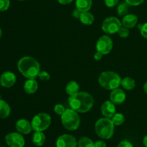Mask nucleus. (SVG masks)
Instances as JSON below:
<instances>
[{
	"label": "nucleus",
	"instance_id": "f257e3e1",
	"mask_svg": "<svg viewBox=\"0 0 147 147\" xmlns=\"http://www.w3.org/2000/svg\"><path fill=\"white\" fill-rule=\"evenodd\" d=\"M69 105L73 110L78 113H85L92 109L94 104L93 96L88 92H79L68 98Z\"/></svg>",
	"mask_w": 147,
	"mask_h": 147
},
{
	"label": "nucleus",
	"instance_id": "f03ea898",
	"mask_svg": "<svg viewBox=\"0 0 147 147\" xmlns=\"http://www.w3.org/2000/svg\"><path fill=\"white\" fill-rule=\"evenodd\" d=\"M18 70L27 79H35L40 72V63L32 56H24L17 63Z\"/></svg>",
	"mask_w": 147,
	"mask_h": 147
},
{
	"label": "nucleus",
	"instance_id": "7ed1b4c3",
	"mask_svg": "<svg viewBox=\"0 0 147 147\" xmlns=\"http://www.w3.org/2000/svg\"><path fill=\"white\" fill-rule=\"evenodd\" d=\"M115 125L111 118H100L95 123V131L102 139H110L114 134Z\"/></svg>",
	"mask_w": 147,
	"mask_h": 147
},
{
	"label": "nucleus",
	"instance_id": "20e7f679",
	"mask_svg": "<svg viewBox=\"0 0 147 147\" xmlns=\"http://www.w3.org/2000/svg\"><path fill=\"white\" fill-rule=\"evenodd\" d=\"M121 77L116 72L106 71L102 72L98 77L99 84L107 90H113L119 87L121 83Z\"/></svg>",
	"mask_w": 147,
	"mask_h": 147
},
{
	"label": "nucleus",
	"instance_id": "39448f33",
	"mask_svg": "<svg viewBox=\"0 0 147 147\" xmlns=\"http://www.w3.org/2000/svg\"><path fill=\"white\" fill-rule=\"evenodd\" d=\"M60 117L63 127L68 131H76L80 126V115L78 112L73 110L71 108L66 109L64 113Z\"/></svg>",
	"mask_w": 147,
	"mask_h": 147
},
{
	"label": "nucleus",
	"instance_id": "423d86ee",
	"mask_svg": "<svg viewBox=\"0 0 147 147\" xmlns=\"http://www.w3.org/2000/svg\"><path fill=\"white\" fill-rule=\"evenodd\" d=\"M52 118L49 114L45 112H40L32 118L31 121L32 130L34 131L43 132L47 130L51 125Z\"/></svg>",
	"mask_w": 147,
	"mask_h": 147
},
{
	"label": "nucleus",
	"instance_id": "0eeeda50",
	"mask_svg": "<svg viewBox=\"0 0 147 147\" xmlns=\"http://www.w3.org/2000/svg\"><path fill=\"white\" fill-rule=\"evenodd\" d=\"M121 27V22L117 17H109L103 20L101 29L106 34L113 35L117 33Z\"/></svg>",
	"mask_w": 147,
	"mask_h": 147
},
{
	"label": "nucleus",
	"instance_id": "6e6552de",
	"mask_svg": "<svg viewBox=\"0 0 147 147\" xmlns=\"http://www.w3.org/2000/svg\"><path fill=\"white\" fill-rule=\"evenodd\" d=\"M113 40L108 35L100 36L96 45L97 51L100 52L103 55L109 54L113 49Z\"/></svg>",
	"mask_w": 147,
	"mask_h": 147
},
{
	"label": "nucleus",
	"instance_id": "1a4fd4ad",
	"mask_svg": "<svg viewBox=\"0 0 147 147\" xmlns=\"http://www.w3.org/2000/svg\"><path fill=\"white\" fill-rule=\"evenodd\" d=\"M5 142L9 147H24L25 140L18 132L9 133L5 136Z\"/></svg>",
	"mask_w": 147,
	"mask_h": 147
},
{
	"label": "nucleus",
	"instance_id": "9d476101",
	"mask_svg": "<svg viewBox=\"0 0 147 147\" xmlns=\"http://www.w3.org/2000/svg\"><path fill=\"white\" fill-rule=\"evenodd\" d=\"M77 140L70 134H63L56 141V147H77Z\"/></svg>",
	"mask_w": 147,
	"mask_h": 147
},
{
	"label": "nucleus",
	"instance_id": "9b49d317",
	"mask_svg": "<svg viewBox=\"0 0 147 147\" xmlns=\"http://www.w3.org/2000/svg\"><path fill=\"white\" fill-rule=\"evenodd\" d=\"M17 81L15 74L11 71H4L0 76V84L4 88H9L14 86Z\"/></svg>",
	"mask_w": 147,
	"mask_h": 147
},
{
	"label": "nucleus",
	"instance_id": "f8f14e48",
	"mask_svg": "<svg viewBox=\"0 0 147 147\" xmlns=\"http://www.w3.org/2000/svg\"><path fill=\"white\" fill-rule=\"evenodd\" d=\"M15 128L17 132L21 134H24V135H27V134L30 133L31 131H32V127L31 122L27 120V119H24V118L19 119L16 122Z\"/></svg>",
	"mask_w": 147,
	"mask_h": 147
},
{
	"label": "nucleus",
	"instance_id": "ddd939ff",
	"mask_svg": "<svg viewBox=\"0 0 147 147\" xmlns=\"http://www.w3.org/2000/svg\"><path fill=\"white\" fill-rule=\"evenodd\" d=\"M126 95L123 89L117 88L111 91L110 94V100L115 105H121L126 100Z\"/></svg>",
	"mask_w": 147,
	"mask_h": 147
},
{
	"label": "nucleus",
	"instance_id": "4468645a",
	"mask_svg": "<svg viewBox=\"0 0 147 147\" xmlns=\"http://www.w3.org/2000/svg\"><path fill=\"white\" fill-rule=\"evenodd\" d=\"M100 112L104 118H111L116 112L115 104H113L111 100L105 101L101 105Z\"/></svg>",
	"mask_w": 147,
	"mask_h": 147
},
{
	"label": "nucleus",
	"instance_id": "2eb2a0df",
	"mask_svg": "<svg viewBox=\"0 0 147 147\" xmlns=\"http://www.w3.org/2000/svg\"><path fill=\"white\" fill-rule=\"evenodd\" d=\"M138 23L137 16L134 14H127L123 16L121 20V24L123 27L128 29L134 28Z\"/></svg>",
	"mask_w": 147,
	"mask_h": 147
},
{
	"label": "nucleus",
	"instance_id": "dca6fc26",
	"mask_svg": "<svg viewBox=\"0 0 147 147\" xmlns=\"http://www.w3.org/2000/svg\"><path fill=\"white\" fill-rule=\"evenodd\" d=\"M38 89V83L35 79H27L24 84V90L28 95L35 93Z\"/></svg>",
	"mask_w": 147,
	"mask_h": 147
},
{
	"label": "nucleus",
	"instance_id": "f3484780",
	"mask_svg": "<svg viewBox=\"0 0 147 147\" xmlns=\"http://www.w3.org/2000/svg\"><path fill=\"white\" fill-rule=\"evenodd\" d=\"M45 133L43 132H41V131H35L33 133L32 141V144L34 146H36L40 147L44 145L45 142Z\"/></svg>",
	"mask_w": 147,
	"mask_h": 147
},
{
	"label": "nucleus",
	"instance_id": "a211bd4d",
	"mask_svg": "<svg viewBox=\"0 0 147 147\" xmlns=\"http://www.w3.org/2000/svg\"><path fill=\"white\" fill-rule=\"evenodd\" d=\"M93 4V0H76V7L80 12H89Z\"/></svg>",
	"mask_w": 147,
	"mask_h": 147
},
{
	"label": "nucleus",
	"instance_id": "6ab92c4d",
	"mask_svg": "<svg viewBox=\"0 0 147 147\" xmlns=\"http://www.w3.org/2000/svg\"><path fill=\"white\" fill-rule=\"evenodd\" d=\"M65 92L69 96H73L80 92V85L75 81H70L65 86Z\"/></svg>",
	"mask_w": 147,
	"mask_h": 147
},
{
	"label": "nucleus",
	"instance_id": "aec40b11",
	"mask_svg": "<svg viewBox=\"0 0 147 147\" xmlns=\"http://www.w3.org/2000/svg\"><path fill=\"white\" fill-rule=\"evenodd\" d=\"M11 108L7 102L0 99V119H4L9 116Z\"/></svg>",
	"mask_w": 147,
	"mask_h": 147
},
{
	"label": "nucleus",
	"instance_id": "412c9836",
	"mask_svg": "<svg viewBox=\"0 0 147 147\" xmlns=\"http://www.w3.org/2000/svg\"><path fill=\"white\" fill-rule=\"evenodd\" d=\"M121 85L125 90H132L136 86V81L133 78L126 76V77H124L121 79Z\"/></svg>",
	"mask_w": 147,
	"mask_h": 147
},
{
	"label": "nucleus",
	"instance_id": "4be33fe9",
	"mask_svg": "<svg viewBox=\"0 0 147 147\" xmlns=\"http://www.w3.org/2000/svg\"><path fill=\"white\" fill-rule=\"evenodd\" d=\"M79 20L83 24L90 25L94 22L95 17L92 13L89 12H83L81 13V15H80Z\"/></svg>",
	"mask_w": 147,
	"mask_h": 147
},
{
	"label": "nucleus",
	"instance_id": "5701e85b",
	"mask_svg": "<svg viewBox=\"0 0 147 147\" xmlns=\"http://www.w3.org/2000/svg\"><path fill=\"white\" fill-rule=\"evenodd\" d=\"M77 147H95V144L90 138L83 136L78 141Z\"/></svg>",
	"mask_w": 147,
	"mask_h": 147
},
{
	"label": "nucleus",
	"instance_id": "b1692460",
	"mask_svg": "<svg viewBox=\"0 0 147 147\" xmlns=\"http://www.w3.org/2000/svg\"><path fill=\"white\" fill-rule=\"evenodd\" d=\"M129 4L126 2V1H123L121 2L120 4L118 5L117 10V14L119 16H125L127 14L128 11H129Z\"/></svg>",
	"mask_w": 147,
	"mask_h": 147
},
{
	"label": "nucleus",
	"instance_id": "393cba45",
	"mask_svg": "<svg viewBox=\"0 0 147 147\" xmlns=\"http://www.w3.org/2000/svg\"><path fill=\"white\" fill-rule=\"evenodd\" d=\"M111 119L112 122L114 124V125L119 126V125H122L124 122L125 117L121 112H116V114Z\"/></svg>",
	"mask_w": 147,
	"mask_h": 147
},
{
	"label": "nucleus",
	"instance_id": "a878e982",
	"mask_svg": "<svg viewBox=\"0 0 147 147\" xmlns=\"http://www.w3.org/2000/svg\"><path fill=\"white\" fill-rule=\"evenodd\" d=\"M118 35H119V37H122V38H126V37H129V29L126 28L122 26L119 30L118 31Z\"/></svg>",
	"mask_w": 147,
	"mask_h": 147
},
{
	"label": "nucleus",
	"instance_id": "bb28decb",
	"mask_svg": "<svg viewBox=\"0 0 147 147\" xmlns=\"http://www.w3.org/2000/svg\"><path fill=\"white\" fill-rule=\"evenodd\" d=\"M65 110L66 109L64 107V105H61V104H57V105H55L54 107V112H55L57 115H60V116L64 113Z\"/></svg>",
	"mask_w": 147,
	"mask_h": 147
},
{
	"label": "nucleus",
	"instance_id": "cd10ccee",
	"mask_svg": "<svg viewBox=\"0 0 147 147\" xmlns=\"http://www.w3.org/2000/svg\"><path fill=\"white\" fill-rule=\"evenodd\" d=\"M10 6V0H0V12L7 11Z\"/></svg>",
	"mask_w": 147,
	"mask_h": 147
},
{
	"label": "nucleus",
	"instance_id": "c85d7f7f",
	"mask_svg": "<svg viewBox=\"0 0 147 147\" xmlns=\"http://www.w3.org/2000/svg\"><path fill=\"white\" fill-rule=\"evenodd\" d=\"M38 77L40 78V80L42 81H48L50 79V74L45 71H42L39 73Z\"/></svg>",
	"mask_w": 147,
	"mask_h": 147
},
{
	"label": "nucleus",
	"instance_id": "c756f323",
	"mask_svg": "<svg viewBox=\"0 0 147 147\" xmlns=\"http://www.w3.org/2000/svg\"><path fill=\"white\" fill-rule=\"evenodd\" d=\"M119 0H104L105 4L107 7L109 8H112V7H114L115 6H116L119 3Z\"/></svg>",
	"mask_w": 147,
	"mask_h": 147
},
{
	"label": "nucleus",
	"instance_id": "7c9ffc66",
	"mask_svg": "<svg viewBox=\"0 0 147 147\" xmlns=\"http://www.w3.org/2000/svg\"><path fill=\"white\" fill-rule=\"evenodd\" d=\"M145 0H125L129 6H139L142 4Z\"/></svg>",
	"mask_w": 147,
	"mask_h": 147
},
{
	"label": "nucleus",
	"instance_id": "2f4dec72",
	"mask_svg": "<svg viewBox=\"0 0 147 147\" xmlns=\"http://www.w3.org/2000/svg\"><path fill=\"white\" fill-rule=\"evenodd\" d=\"M117 147H134L133 144L128 140H123L118 144Z\"/></svg>",
	"mask_w": 147,
	"mask_h": 147
},
{
	"label": "nucleus",
	"instance_id": "473e14b6",
	"mask_svg": "<svg viewBox=\"0 0 147 147\" xmlns=\"http://www.w3.org/2000/svg\"><path fill=\"white\" fill-rule=\"evenodd\" d=\"M140 33L142 37L147 40V22L142 24V28L140 29Z\"/></svg>",
	"mask_w": 147,
	"mask_h": 147
},
{
	"label": "nucleus",
	"instance_id": "72a5a7b5",
	"mask_svg": "<svg viewBox=\"0 0 147 147\" xmlns=\"http://www.w3.org/2000/svg\"><path fill=\"white\" fill-rule=\"evenodd\" d=\"M81 13L82 12H80V10H78L77 8H76L75 10H73V12H72V16L76 19H80Z\"/></svg>",
	"mask_w": 147,
	"mask_h": 147
},
{
	"label": "nucleus",
	"instance_id": "f704fd0d",
	"mask_svg": "<svg viewBox=\"0 0 147 147\" xmlns=\"http://www.w3.org/2000/svg\"><path fill=\"white\" fill-rule=\"evenodd\" d=\"M95 147H106V143L104 141H102V140H100V141H97L96 142H94Z\"/></svg>",
	"mask_w": 147,
	"mask_h": 147
},
{
	"label": "nucleus",
	"instance_id": "c9c22d12",
	"mask_svg": "<svg viewBox=\"0 0 147 147\" xmlns=\"http://www.w3.org/2000/svg\"><path fill=\"white\" fill-rule=\"evenodd\" d=\"M103 55L100 52L96 51V53L94 54V56H93V57H94V59L96 61H100V60H101L102 58H103Z\"/></svg>",
	"mask_w": 147,
	"mask_h": 147
},
{
	"label": "nucleus",
	"instance_id": "e433bc0d",
	"mask_svg": "<svg viewBox=\"0 0 147 147\" xmlns=\"http://www.w3.org/2000/svg\"><path fill=\"white\" fill-rule=\"evenodd\" d=\"M73 1V0H57V1L60 4H63V5H66V4H70Z\"/></svg>",
	"mask_w": 147,
	"mask_h": 147
},
{
	"label": "nucleus",
	"instance_id": "4c0bfd02",
	"mask_svg": "<svg viewBox=\"0 0 147 147\" xmlns=\"http://www.w3.org/2000/svg\"><path fill=\"white\" fill-rule=\"evenodd\" d=\"M143 144L145 147H147V135H145L143 138Z\"/></svg>",
	"mask_w": 147,
	"mask_h": 147
},
{
	"label": "nucleus",
	"instance_id": "58836bf2",
	"mask_svg": "<svg viewBox=\"0 0 147 147\" xmlns=\"http://www.w3.org/2000/svg\"><path fill=\"white\" fill-rule=\"evenodd\" d=\"M143 89H144V91L145 93L147 95V82H145V84H144L143 86Z\"/></svg>",
	"mask_w": 147,
	"mask_h": 147
},
{
	"label": "nucleus",
	"instance_id": "ea45409f",
	"mask_svg": "<svg viewBox=\"0 0 147 147\" xmlns=\"http://www.w3.org/2000/svg\"><path fill=\"white\" fill-rule=\"evenodd\" d=\"M1 35H2V30H1V27H0V38H1Z\"/></svg>",
	"mask_w": 147,
	"mask_h": 147
},
{
	"label": "nucleus",
	"instance_id": "a19ab883",
	"mask_svg": "<svg viewBox=\"0 0 147 147\" xmlns=\"http://www.w3.org/2000/svg\"><path fill=\"white\" fill-rule=\"evenodd\" d=\"M19 1H25V0H19Z\"/></svg>",
	"mask_w": 147,
	"mask_h": 147
},
{
	"label": "nucleus",
	"instance_id": "79ce46f5",
	"mask_svg": "<svg viewBox=\"0 0 147 147\" xmlns=\"http://www.w3.org/2000/svg\"><path fill=\"white\" fill-rule=\"evenodd\" d=\"M3 147H5V146H3Z\"/></svg>",
	"mask_w": 147,
	"mask_h": 147
},
{
	"label": "nucleus",
	"instance_id": "37998d69",
	"mask_svg": "<svg viewBox=\"0 0 147 147\" xmlns=\"http://www.w3.org/2000/svg\"></svg>",
	"mask_w": 147,
	"mask_h": 147
}]
</instances>
